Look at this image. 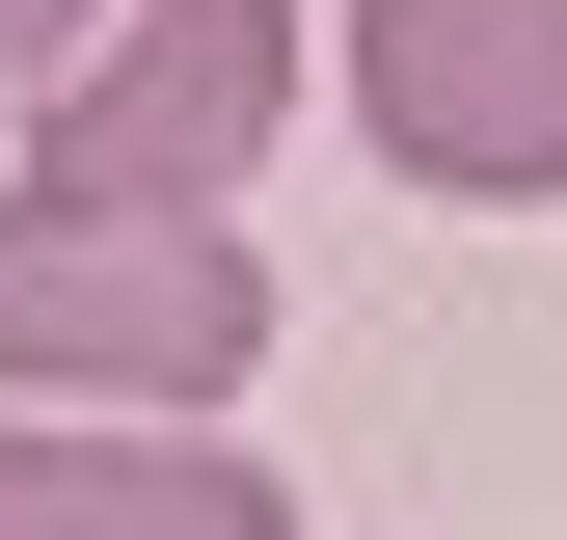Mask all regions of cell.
I'll list each match as a JSON object with an SVG mask.
<instances>
[{
	"mask_svg": "<svg viewBox=\"0 0 567 540\" xmlns=\"http://www.w3.org/2000/svg\"><path fill=\"white\" fill-rule=\"evenodd\" d=\"M244 378H270V243L244 217L0 189V405H54V433H217Z\"/></svg>",
	"mask_w": 567,
	"mask_h": 540,
	"instance_id": "1",
	"label": "cell"
},
{
	"mask_svg": "<svg viewBox=\"0 0 567 540\" xmlns=\"http://www.w3.org/2000/svg\"><path fill=\"white\" fill-rule=\"evenodd\" d=\"M270 135H298V0H109L54 135H28V189H82V217H244Z\"/></svg>",
	"mask_w": 567,
	"mask_h": 540,
	"instance_id": "2",
	"label": "cell"
},
{
	"mask_svg": "<svg viewBox=\"0 0 567 540\" xmlns=\"http://www.w3.org/2000/svg\"><path fill=\"white\" fill-rule=\"evenodd\" d=\"M351 135L460 217L567 189V0H351Z\"/></svg>",
	"mask_w": 567,
	"mask_h": 540,
	"instance_id": "3",
	"label": "cell"
},
{
	"mask_svg": "<svg viewBox=\"0 0 567 540\" xmlns=\"http://www.w3.org/2000/svg\"><path fill=\"white\" fill-rule=\"evenodd\" d=\"M0 540H298L244 433H54V405H0Z\"/></svg>",
	"mask_w": 567,
	"mask_h": 540,
	"instance_id": "4",
	"label": "cell"
},
{
	"mask_svg": "<svg viewBox=\"0 0 567 540\" xmlns=\"http://www.w3.org/2000/svg\"><path fill=\"white\" fill-rule=\"evenodd\" d=\"M82 28H109V0H0V82L54 108V82H82Z\"/></svg>",
	"mask_w": 567,
	"mask_h": 540,
	"instance_id": "5",
	"label": "cell"
}]
</instances>
